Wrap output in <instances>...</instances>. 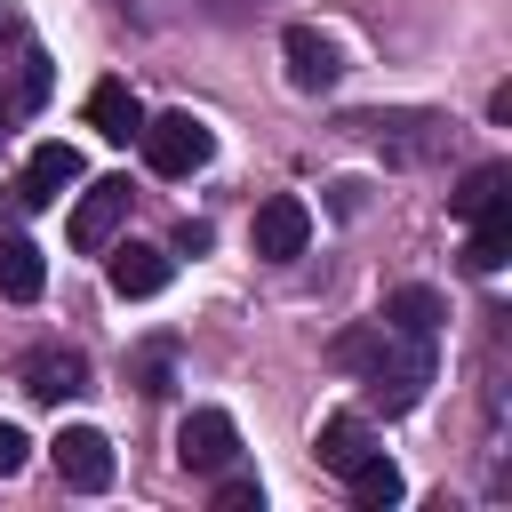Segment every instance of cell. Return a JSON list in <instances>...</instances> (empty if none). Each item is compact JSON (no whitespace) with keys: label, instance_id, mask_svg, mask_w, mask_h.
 <instances>
[{"label":"cell","instance_id":"52a82bcc","mask_svg":"<svg viewBox=\"0 0 512 512\" xmlns=\"http://www.w3.org/2000/svg\"><path fill=\"white\" fill-rule=\"evenodd\" d=\"M120 216H128V176H96V184L80 192V208H72V248H80V256L112 248Z\"/></svg>","mask_w":512,"mask_h":512},{"label":"cell","instance_id":"44dd1931","mask_svg":"<svg viewBox=\"0 0 512 512\" xmlns=\"http://www.w3.org/2000/svg\"><path fill=\"white\" fill-rule=\"evenodd\" d=\"M16 464H24V432H16V424H0V480H8Z\"/></svg>","mask_w":512,"mask_h":512},{"label":"cell","instance_id":"6da1fadb","mask_svg":"<svg viewBox=\"0 0 512 512\" xmlns=\"http://www.w3.org/2000/svg\"><path fill=\"white\" fill-rule=\"evenodd\" d=\"M328 360H336V368H360V376H368V400H376L384 416H408V408L424 400V384H432V336H408V328H392L384 312H376L368 328L336 336Z\"/></svg>","mask_w":512,"mask_h":512},{"label":"cell","instance_id":"e0dca14e","mask_svg":"<svg viewBox=\"0 0 512 512\" xmlns=\"http://www.w3.org/2000/svg\"><path fill=\"white\" fill-rule=\"evenodd\" d=\"M344 488H352V504H360V512H384V504H400V472L384 464V448H368V456L344 472Z\"/></svg>","mask_w":512,"mask_h":512},{"label":"cell","instance_id":"30bf717a","mask_svg":"<svg viewBox=\"0 0 512 512\" xmlns=\"http://www.w3.org/2000/svg\"><path fill=\"white\" fill-rule=\"evenodd\" d=\"M88 128H96L104 144H136V136H144L136 88H128V80H96V88H88Z\"/></svg>","mask_w":512,"mask_h":512},{"label":"cell","instance_id":"ac0fdd59","mask_svg":"<svg viewBox=\"0 0 512 512\" xmlns=\"http://www.w3.org/2000/svg\"><path fill=\"white\" fill-rule=\"evenodd\" d=\"M384 320H392V328H408V336H440L448 304H440L432 288H392V296H384Z\"/></svg>","mask_w":512,"mask_h":512},{"label":"cell","instance_id":"3957f363","mask_svg":"<svg viewBox=\"0 0 512 512\" xmlns=\"http://www.w3.org/2000/svg\"><path fill=\"white\" fill-rule=\"evenodd\" d=\"M144 160L160 168V176H192V168H208V152H216V136L192 120V112H160V120H144Z\"/></svg>","mask_w":512,"mask_h":512},{"label":"cell","instance_id":"d6986e66","mask_svg":"<svg viewBox=\"0 0 512 512\" xmlns=\"http://www.w3.org/2000/svg\"><path fill=\"white\" fill-rule=\"evenodd\" d=\"M256 496H264V488H256L248 472H232V464H224V480H216V512H256Z\"/></svg>","mask_w":512,"mask_h":512},{"label":"cell","instance_id":"9c48e42d","mask_svg":"<svg viewBox=\"0 0 512 512\" xmlns=\"http://www.w3.org/2000/svg\"><path fill=\"white\" fill-rule=\"evenodd\" d=\"M280 56H288V80L304 88V96H320V88H336V40L328 32H312V24H288L280 32Z\"/></svg>","mask_w":512,"mask_h":512},{"label":"cell","instance_id":"4fadbf2b","mask_svg":"<svg viewBox=\"0 0 512 512\" xmlns=\"http://www.w3.org/2000/svg\"><path fill=\"white\" fill-rule=\"evenodd\" d=\"M464 264H472V272H504V264H512V192H504L496 208L472 216V248H464Z\"/></svg>","mask_w":512,"mask_h":512},{"label":"cell","instance_id":"7a4b0ae2","mask_svg":"<svg viewBox=\"0 0 512 512\" xmlns=\"http://www.w3.org/2000/svg\"><path fill=\"white\" fill-rule=\"evenodd\" d=\"M344 128H360L384 160H408V168H416V160H440L448 136H456L440 112H360V120H344Z\"/></svg>","mask_w":512,"mask_h":512},{"label":"cell","instance_id":"7c38bea8","mask_svg":"<svg viewBox=\"0 0 512 512\" xmlns=\"http://www.w3.org/2000/svg\"><path fill=\"white\" fill-rule=\"evenodd\" d=\"M64 184H80V152L72 144H40L32 160H24V208H48V200H64Z\"/></svg>","mask_w":512,"mask_h":512},{"label":"cell","instance_id":"8992f818","mask_svg":"<svg viewBox=\"0 0 512 512\" xmlns=\"http://www.w3.org/2000/svg\"><path fill=\"white\" fill-rule=\"evenodd\" d=\"M16 384H24V400L56 408V400L88 392V360H80V352H64V344H40V352H24V360H16Z\"/></svg>","mask_w":512,"mask_h":512},{"label":"cell","instance_id":"2e32d148","mask_svg":"<svg viewBox=\"0 0 512 512\" xmlns=\"http://www.w3.org/2000/svg\"><path fill=\"white\" fill-rule=\"evenodd\" d=\"M504 184H512V168H504V160H480V168L448 192V216H456V224H472L480 208H496V200H504Z\"/></svg>","mask_w":512,"mask_h":512},{"label":"cell","instance_id":"277c9868","mask_svg":"<svg viewBox=\"0 0 512 512\" xmlns=\"http://www.w3.org/2000/svg\"><path fill=\"white\" fill-rule=\"evenodd\" d=\"M48 456H56V480H64V488H80V496H104V488H112V440H104L96 424H64V432L48 440Z\"/></svg>","mask_w":512,"mask_h":512},{"label":"cell","instance_id":"8fae6325","mask_svg":"<svg viewBox=\"0 0 512 512\" xmlns=\"http://www.w3.org/2000/svg\"><path fill=\"white\" fill-rule=\"evenodd\" d=\"M168 288V248H152V240H120L112 248V296H160Z\"/></svg>","mask_w":512,"mask_h":512},{"label":"cell","instance_id":"7402d4cb","mask_svg":"<svg viewBox=\"0 0 512 512\" xmlns=\"http://www.w3.org/2000/svg\"><path fill=\"white\" fill-rule=\"evenodd\" d=\"M208 8H216V16H248V0H208Z\"/></svg>","mask_w":512,"mask_h":512},{"label":"cell","instance_id":"9a60e30c","mask_svg":"<svg viewBox=\"0 0 512 512\" xmlns=\"http://www.w3.org/2000/svg\"><path fill=\"white\" fill-rule=\"evenodd\" d=\"M40 288H48L40 248H32V240H0V296H8V304H32Z\"/></svg>","mask_w":512,"mask_h":512},{"label":"cell","instance_id":"ba28073f","mask_svg":"<svg viewBox=\"0 0 512 512\" xmlns=\"http://www.w3.org/2000/svg\"><path fill=\"white\" fill-rule=\"evenodd\" d=\"M304 240H312V208H304L296 192H272V200L256 208V256L288 264V256H304Z\"/></svg>","mask_w":512,"mask_h":512},{"label":"cell","instance_id":"ffe728a7","mask_svg":"<svg viewBox=\"0 0 512 512\" xmlns=\"http://www.w3.org/2000/svg\"><path fill=\"white\" fill-rule=\"evenodd\" d=\"M144 392H168V344L144 352Z\"/></svg>","mask_w":512,"mask_h":512},{"label":"cell","instance_id":"5bb4252c","mask_svg":"<svg viewBox=\"0 0 512 512\" xmlns=\"http://www.w3.org/2000/svg\"><path fill=\"white\" fill-rule=\"evenodd\" d=\"M368 448H376V440H368V424H360V416H328V424H320V440H312V456H320L336 480H344Z\"/></svg>","mask_w":512,"mask_h":512},{"label":"cell","instance_id":"5b68a950","mask_svg":"<svg viewBox=\"0 0 512 512\" xmlns=\"http://www.w3.org/2000/svg\"><path fill=\"white\" fill-rule=\"evenodd\" d=\"M240 456V424L224 416V408H192L184 424H176V464L184 472H224Z\"/></svg>","mask_w":512,"mask_h":512}]
</instances>
